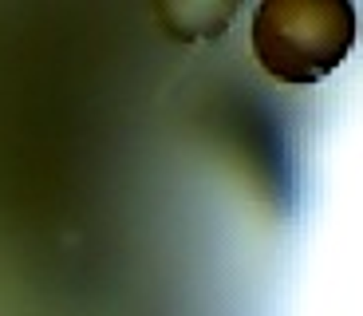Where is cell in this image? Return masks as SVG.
Instances as JSON below:
<instances>
[{
    "label": "cell",
    "instance_id": "cell-1",
    "mask_svg": "<svg viewBox=\"0 0 363 316\" xmlns=\"http://www.w3.org/2000/svg\"><path fill=\"white\" fill-rule=\"evenodd\" d=\"M249 44L277 83L308 87L352 55L355 9L347 0H264L253 12Z\"/></svg>",
    "mask_w": 363,
    "mask_h": 316
}]
</instances>
